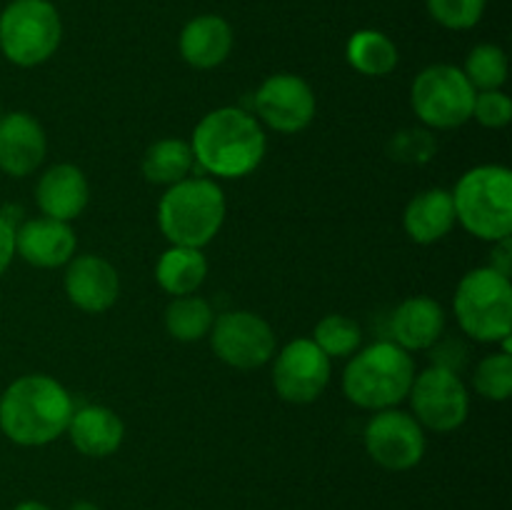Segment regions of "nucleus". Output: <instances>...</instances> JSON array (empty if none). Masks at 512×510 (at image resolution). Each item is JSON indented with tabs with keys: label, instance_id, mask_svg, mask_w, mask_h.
I'll list each match as a JSON object with an SVG mask.
<instances>
[{
	"label": "nucleus",
	"instance_id": "obj_33",
	"mask_svg": "<svg viewBox=\"0 0 512 510\" xmlns=\"http://www.w3.org/2000/svg\"><path fill=\"white\" fill-rule=\"evenodd\" d=\"M493 245H495V248H493V258H490L488 268L498 270V273L508 275V278H510V270H512V263H510V253H512L510 238L498 240V243H493Z\"/></svg>",
	"mask_w": 512,
	"mask_h": 510
},
{
	"label": "nucleus",
	"instance_id": "obj_6",
	"mask_svg": "<svg viewBox=\"0 0 512 510\" xmlns=\"http://www.w3.org/2000/svg\"><path fill=\"white\" fill-rule=\"evenodd\" d=\"M455 318L465 335L480 343H500L512 333V283L493 268H475L455 290Z\"/></svg>",
	"mask_w": 512,
	"mask_h": 510
},
{
	"label": "nucleus",
	"instance_id": "obj_2",
	"mask_svg": "<svg viewBox=\"0 0 512 510\" xmlns=\"http://www.w3.org/2000/svg\"><path fill=\"white\" fill-rule=\"evenodd\" d=\"M190 148L200 168L218 178L235 180L258 170L268 150V138L253 113L225 105L203 115L193 130Z\"/></svg>",
	"mask_w": 512,
	"mask_h": 510
},
{
	"label": "nucleus",
	"instance_id": "obj_16",
	"mask_svg": "<svg viewBox=\"0 0 512 510\" xmlns=\"http://www.w3.org/2000/svg\"><path fill=\"white\" fill-rule=\"evenodd\" d=\"M78 240L70 223L33 218L15 230V253L35 268H60L73 260Z\"/></svg>",
	"mask_w": 512,
	"mask_h": 510
},
{
	"label": "nucleus",
	"instance_id": "obj_4",
	"mask_svg": "<svg viewBox=\"0 0 512 510\" xmlns=\"http://www.w3.org/2000/svg\"><path fill=\"white\" fill-rule=\"evenodd\" d=\"M225 193L208 178H185L170 185L158 203L160 233L170 245L203 250L225 223Z\"/></svg>",
	"mask_w": 512,
	"mask_h": 510
},
{
	"label": "nucleus",
	"instance_id": "obj_26",
	"mask_svg": "<svg viewBox=\"0 0 512 510\" xmlns=\"http://www.w3.org/2000/svg\"><path fill=\"white\" fill-rule=\"evenodd\" d=\"M475 93L480 90H500L508 80V55L500 45L480 43L465 58V68H460Z\"/></svg>",
	"mask_w": 512,
	"mask_h": 510
},
{
	"label": "nucleus",
	"instance_id": "obj_23",
	"mask_svg": "<svg viewBox=\"0 0 512 510\" xmlns=\"http://www.w3.org/2000/svg\"><path fill=\"white\" fill-rule=\"evenodd\" d=\"M193 148L190 143L180 138H163L155 140L143 155V175L153 185H170L180 183L193 170Z\"/></svg>",
	"mask_w": 512,
	"mask_h": 510
},
{
	"label": "nucleus",
	"instance_id": "obj_22",
	"mask_svg": "<svg viewBox=\"0 0 512 510\" xmlns=\"http://www.w3.org/2000/svg\"><path fill=\"white\" fill-rule=\"evenodd\" d=\"M208 275V258L200 248L170 245L155 265V280L170 295H193Z\"/></svg>",
	"mask_w": 512,
	"mask_h": 510
},
{
	"label": "nucleus",
	"instance_id": "obj_18",
	"mask_svg": "<svg viewBox=\"0 0 512 510\" xmlns=\"http://www.w3.org/2000/svg\"><path fill=\"white\" fill-rule=\"evenodd\" d=\"M70 443L88 458H108L118 453L125 438V425L115 410L105 405H83L73 410L68 430Z\"/></svg>",
	"mask_w": 512,
	"mask_h": 510
},
{
	"label": "nucleus",
	"instance_id": "obj_21",
	"mask_svg": "<svg viewBox=\"0 0 512 510\" xmlns=\"http://www.w3.org/2000/svg\"><path fill=\"white\" fill-rule=\"evenodd\" d=\"M453 195L445 188L420 190L403 213V228L410 240L420 245H433L455 228Z\"/></svg>",
	"mask_w": 512,
	"mask_h": 510
},
{
	"label": "nucleus",
	"instance_id": "obj_30",
	"mask_svg": "<svg viewBox=\"0 0 512 510\" xmlns=\"http://www.w3.org/2000/svg\"><path fill=\"white\" fill-rule=\"evenodd\" d=\"M473 118L485 128H505L512 120V100L503 90H480L475 93Z\"/></svg>",
	"mask_w": 512,
	"mask_h": 510
},
{
	"label": "nucleus",
	"instance_id": "obj_1",
	"mask_svg": "<svg viewBox=\"0 0 512 510\" xmlns=\"http://www.w3.org/2000/svg\"><path fill=\"white\" fill-rule=\"evenodd\" d=\"M73 410V398L55 378L20 375L0 395V430L13 443L38 448L68 430Z\"/></svg>",
	"mask_w": 512,
	"mask_h": 510
},
{
	"label": "nucleus",
	"instance_id": "obj_19",
	"mask_svg": "<svg viewBox=\"0 0 512 510\" xmlns=\"http://www.w3.org/2000/svg\"><path fill=\"white\" fill-rule=\"evenodd\" d=\"M393 343L403 350H428L440 340L445 330V310L428 295L403 300L390 318Z\"/></svg>",
	"mask_w": 512,
	"mask_h": 510
},
{
	"label": "nucleus",
	"instance_id": "obj_31",
	"mask_svg": "<svg viewBox=\"0 0 512 510\" xmlns=\"http://www.w3.org/2000/svg\"><path fill=\"white\" fill-rule=\"evenodd\" d=\"M435 138L428 130H403L393 140V158L403 163H428L435 155Z\"/></svg>",
	"mask_w": 512,
	"mask_h": 510
},
{
	"label": "nucleus",
	"instance_id": "obj_32",
	"mask_svg": "<svg viewBox=\"0 0 512 510\" xmlns=\"http://www.w3.org/2000/svg\"><path fill=\"white\" fill-rule=\"evenodd\" d=\"M15 255V228L5 215H0V275L8 270Z\"/></svg>",
	"mask_w": 512,
	"mask_h": 510
},
{
	"label": "nucleus",
	"instance_id": "obj_11",
	"mask_svg": "<svg viewBox=\"0 0 512 510\" xmlns=\"http://www.w3.org/2000/svg\"><path fill=\"white\" fill-rule=\"evenodd\" d=\"M365 450L385 470H410L423 460L425 433L413 413L388 408L378 410L365 425Z\"/></svg>",
	"mask_w": 512,
	"mask_h": 510
},
{
	"label": "nucleus",
	"instance_id": "obj_24",
	"mask_svg": "<svg viewBox=\"0 0 512 510\" xmlns=\"http://www.w3.org/2000/svg\"><path fill=\"white\" fill-rule=\"evenodd\" d=\"M345 58L360 75L383 78V75L393 73L398 65V45L380 30L365 28L350 35Z\"/></svg>",
	"mask_w": 512,
	"mask_h": 510
},
{
	"label": "nucleus",
	"instance_id": "obj_13",
	"mask_svg": "<svg viewBox=\"0 0 512 510\" xmlns=\"http://www.w3.org/2000/svg\"><path fill=\"white\" fill-rule=\"evenodd\" d=\"M328 383L330 358L313 343V338L293 340L275 355L273 388L288 403H313L323 395Z\"/></svg>",
	"mask_w": 512,
	"mask_h": 510
},
{
	"label": "nucleus",
	"instance_id": "obj_3",
	"mask_svg": "<svg viewBox=\"0 0 512 510\" xmlns=\"http://www.w3.org/2000/svg\"><path fill=\"white\" fill-rule=\"evenodd\" d=\"M415 380L413 355L393 340H378L350 355L343 373V393L365 410H388L408 398Z\"/></svg>",
	"mask_w": 512,
	"mask_h": 510
},
{
	"label": "nucleus",
	"instance_id": "obj_14",
	"mask_svg": "<svg viewBox=\"0 0 512 510\" xmlns=\"http://www.w3.org/2000/svg\"><path fill=\"white\" fill-rule=\"evenodd\" d=\"M65 295L78 310L90 315L105 313L120 295L118 270L103 255H78L65 268Z\"/></svg>",
	"mask_w": 512,
	"mask_h": 510
},
{
	"label": "nucleus",
	"instance_id": "obj_34",
	"mask_svg": "<svg viewBox=\"0 0 512 510\" xmlns=\"http://www.w3.org/2000/svg\"><path fill=\"white\" fill-rule=\"evenodd\" d=\"M13 510H50V508H48V505L38 503V500H25V503L15 505Z\"/></svg>",
	"mask_w": 512,
	"mask_h": 510
},
{
	"label": "nucleus",
	"instance_id": "obj_8",
	"mask_svg": "<svg viewBox=\"0 0 512 510\" xmlns=\"http://www.w3.org/2000/svg\"><path fill=\"white\" fill-rule=\"evenodd\" d=\"M475 88L455 65H428L410 88L415 115L433 130L460 128L473 118Z\"/></svg>",
	"mask_w": 512,
	"mask_h": 510
},
{
	"label": "nucleus",
	"instance_id": "obj_27",
	"mask_svg": "<svg viewBox=\"0 0 512 510\" xmlns=\"http://www.w3.org/2000/svg\"><path fill=\"white\" fill-rule=\"evenodd\" d=\"M313 343L333 358H350L353 353H358L360 343H363V330L355 323L353 318H345V315H325L318 325H315Z\"/></svg>",
	"mask_w": 512,
	"mask_h": 510
},
{
	"label": "nucleus",
	"instance_id": "obj_25",
	"mask_svg": "<svg viewBox=\"0 0 512 510\" xmlns=\"http://www.w3.org/2000/svg\"><path fill=\"white\" fill-rule=\"evenodd\" d=\"M215 323V310L200 295H178L165 308V330L180 343H198L208 338Z\"/></svg>",
	"mask_w": 512,
	"mask_h": 510
},
{
	"label": "nucleus",
	"instance_id": "obj_12",
	"mask_svg": "<svg viewBox=\"0 0 512 510\" xmlns=\"http://www.w3.org/2000/svg\"><path fill=\"white\" fill-rule=\"evenodd\" d=\"M255 115L275 133L295 135L308 128L318 110L308 80L293 73H275L263 80L253 95Z\"/></svg>",
	"mask_w": 512,
	"mask_h": 510
},
{
	"label": "nucleus",
	"instance_id": "obj_29",
	"mask_svg": "<svg viewBox=\"0 0 512 510\" xmlns=\"http://www.w3.org/2000/svg\"><path fill=\"white\" fill-rule=\"evenodd\" d=\"M488 0H425L428 13L448 30H470L480 23Z\"/></svg>",
	"mask_w": 512,
	"mask_h": 510
},
{
	"label": "nucleus",
	"instance_id": "obj_5",
	"mask_svg": "<svg viewBox=\"0 0 512 510\" xmlns=\"http://www.w3.org/2000/svg\"><path fill=\"white\" fill-rule=\"evenodd\" d=\"M455 218L470 235L498 243L512 235V173L505 165H478L460 175Z\"/></svg>",
	"mask_w": 512,
	"mask_h": 510
},
{
	"label": "nucleus",
	"instance_id": "obj_7",
	"mask_svg": "<svg viewBox=\"0 0 512 510\" xmlns=\"http://www.w3.org/2000/svg\"><path fill=\"white\" fill-rule=\"evenodd\" d=\"M60 38L63 23L50 0H13L0 13V50L20 68H33L53 58Z\"/></svg>",
	"mask_w": 512,
	"mask_h": 510
},
{
	"label": "nucleus",
	"instance_id": "obj_15",
	"mask_svg": "<svg viewBox=\"0 0 512 510\" xmlns=\"http://www.w3.org/2000/svg\"><path fill=\"white\" fill-rule=\"evenodd\" d=\"M48 153L43 125L25 110L0 118V170L10 178H25L40 168Z\"/></svg>",
	"mask_w": 512,
	"mask_h": 510
},
{
	"label": "nucleus",
	"instance_id": "obj_20",
	"mask_svg": "<svg viewBox=\"0 0 512 510\" xmlns=\"http://www.w3.org/2000/svg\"><path fill=\"white\" fill-rule=\"evenodd\" d=\"M233 50V28L220 15H198L180 33V55L190 68L210 70L225 63Z\"/></svg>",
	"mask_w": 512,
	"mask_h": 510
},
{
	"label": "nucleus",
	"instance_id": "obj_17",
	"mask_svg": "<svg viewBox=\"0 0 512 510\" xmlns=\"http://www.w3.org/2000/svg\"><path fill=\"white\" fill-rule=\"evenodd\" d=\"M35 200L45 218L70 223L90 203V185L83 170L73 163H58L45 170L35 188Z\"/></svg>",
	"mask_w": 512,
	"mask_h": 510
},
{
	"label": "nucleus",
	"instance_id": "obj_35",
	"mask_svg": "<svg viewBox=\"0 0 512 510\" xmlns=\"http://www.w3.org/2000/svg\"><path fill=\"white\" fill-rule=\"evenodd\" d=\"M70 510H100V505L90 503V500H78V503L70 505Z\"/></svg>",
	"mask_w": 512,
	"mask_h": 510
},
{
	"label": "nucleus",
	"instance_id": "obj_9",
	"mask_svg": "<svg viewBox=\"0 0 512 510\" xmlns=\"http://www.w3.org/2000/svg\"><path fill=\"white\" fill-rule=\"evenodd\" d=\"M408 398L413 405V418L435 433H453L468 420V388L460 375L445 365H433L415 375Z\"/></svg>",
	"mask_w": 512,
	"mask_h": 510
},
{
	"label": "nucleus",
	"instance_id": "obj_28",
	"mask_svg": "<svg viewBox=\"0 0 512 510\" xmlns=\"http://www.w3.org/2000/svg\"><path fill=\"white\" fill-rule=\"evenodd\" d=\"M473 385L478 395L493 403H503L512 393V350H498L485 355L473 375Z\"/></svg>",
	"mask_w": 512,
	"mask_h": 510
},
{
	"label": "nucleus",
	"instance_id": "obj_10",
	"mask_svg": "<svg viewBox=\"0 0 512 510\" xmlns=\"http://www.w3.org/2000/svg\"><path fill=\"white\" fill-rule=\"evenodd\" d=\"M213 353L225 365L238 370H255L270 363L275 355L273 325L250 310H228L218 315L210 328Z\"/></svg>",
	"mask_w": 512,
	"mask_h": 510
}]
</instances>
